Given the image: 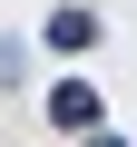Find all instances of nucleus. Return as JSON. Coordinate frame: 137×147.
<instances>
[{
	"label": "nucleus",
	"instance_id": "obj_3",
	"mask_svg": "<svg viewBox=\"0 0 137 147\" xmlns=\"http://www.w3.org/2000/svg\"><path fill=\"white\" fill-rule=\"evenodd\" d=\"M79 147H127V137H118V127H98V137H79Z\"/></svg>",
	"mask_w": 137,
	"mask_h": 147
},
{
	"label": "nucleus",
	"instance_id": "obj_2",
	"mask_svg": "<svg viewBox=\"0 0 137 147\" xmlns=\"http://www.w3.org/2000/svg\"><path fill=\"white\" fill-rule=\"evenodd\" d=\"M39 39H49L59 59H88V49L108 39V20L88 10V0H59V10H49V30H39Z\"/></svg>",
	"mask_w": 137,
	"mask_h": 147
},
{
	"label": "nucleus",
	"instance_id": "obj_1",
	"mask_svg": "<svg viewBox=\"0 0 137 147\" xmlns=\"http://www.w3.org/2000/svg\"><path fill=\"white\" fill-rule=\"evenodd\" d=\"M39 108H49V127H59V137H98V108H108V98H98L88 79H49V98H39Z\"/></svg>",
	"mask_w": 137,
	"mask_h": 147
}]
</instances>
